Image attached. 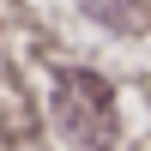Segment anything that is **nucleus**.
I'll list each match as a JSON object with an SVG mask.
<instances>
[{"label":"nucleus","mask_w":151,"mask_h":151,"mask_svg":"<svg viewBox=\"0 0 151 151\" xmlns=\"http://www.w3.org/2000/svg\"><path fill=\"white\" fill-rule=\"evenodd\" d=\"M60 127L79 145H103L109 139V91L91 79V73H67L60 79V103H55Z\"/></svg>","instance_id":"nucleus-1"}]
</instances>
